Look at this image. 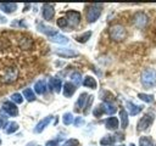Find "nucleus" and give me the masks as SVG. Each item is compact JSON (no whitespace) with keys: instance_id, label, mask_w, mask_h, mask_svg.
Here are the masks:
<instances>
[{"instance_id":"nucleus-41","label":"nucleus","mask_w":156,"mask_h":146,"mask_svg":"<svg viewBox=\"0 0 156 146\" xmlns=\"http://www.w3.org/2000/svg\"><path fill=\"white\" fill-rule=\"evenodd\" d=\"M119 146H124V145H119Z\"/></svg>"},{"instance_id":"nucleus-42","label":"nucleus","mask_w":156,"mask_h":146,"mask_svg":"<svg viewBox=\"0 0 156 146\" xmlns=\"http://www.w3.org/2000/svg\"><path fill=\"white\" fill-rule=\"evenodd\" d=\"M0 144H1V139H0Z\"/></svg>"},{"instance_id":"nucleus-5","label":"nucleus","mask_w":156,"mask_h":146,"mask_svg":"<svg viewBox=\"0 0 156 146\" xmlns=\"http://www.w3.org/2000/svg\"><path fill=\"white\" fill-rule=\"evenodd\" d=\"M154 122V114L152 113H146L139 122H138V130L143 131V130H147L151 124Z\"/></svg>"},{"instance_id":"nucleus-43","label":"nucleus","mask_w":156,"mask_h":146,"mask_svg":"<svg viewBox=\"0 0 156 146\" xmlns=\"http://www.w3.org/2000/svg\"><path fill=\"white\" fill-rule=\"evenodd\" d=\"M155 146H156V145H155Z\"/></svg>"},{"instance_id":"nucleus-9","label":"nucleus","mask_w":156,"mask_h":146,"mask_svg":"<svg viewBox=\"0 0 156 146\" xmlns=\"http://www.w3.org/2000/svg\"><path fill=\"white\" fill-rule=\"evenodd\" d=\"M54 16H55L54 5L52 4H44V6H43V17L46 21H50V19L54 18Z\"/></svg>"},{"instance_id":"nucleus-39","label":"nucleus","mask_w":156,"mask_h":146,"mask_svg":"<svg viewBox=\"0 0 156 146\" xmlns=\"http://www.w3.org/2000/svg\"><path fill=\"white\" fill-rule=\"evenodd\" d=\"M45 146H58V142L56 140H49Z\"/></svg>"},{"instance_id":"nucleus-20","label":"nucleus","mask_w":156,"mask_h":146,"mask_svg":"<svg viewBox=\"0 0 156 146\" xmlns=\"http://www.w3.org/2000/svg\"><path fill=\"white\" fill-rule=\"evenodd\" d=\"M83 85H84V86H87V88H90V89H95V88H96V85H98V83H96L95 78H93V77L88 75V77H85V78H84V80H83Z\"/></svg>"},{"instance_id":"nucleus-19","label":"nucleus","mask_w":156,"mask_h":146,"mask_svg":"<svg viewBox=\"0 0 156 146\" xmlns=\"http://www.w3.org/2000/svg\"><path fill=\"white\" fill-rule=\"evenodd\" d=\"M101 106H102V108H104V112L107 113V114H113V113L117 111V107H116L112 102H106V101H105Z\"/></svg>"},{"instance_id":"nucleus-11","label":"nucleus","mask_w":156,"mask_h":146,"mask_svg":"<svg viewBox=\"0 0 156 146\" xmlns=\"http://www.w3.org/2000/svg\"><path fill=\"white\" fill-rule=\"evenodd\" d=\"M56 55L61 56V57H74V56H78V52L72 50V49H57L55 51Z\"/></svg>"},{"instance_id":"nucleus-2","label":"nucleus","mask_w":156,"mask_h":146,"mask_svg":"<svg viewBox=\"0 0 156 146\" xmlns=\"http://www.w3.org/2000/svg\"><path fill=\"white\" fill-rule=\"evenodd\" d=\"M108 33H110V38L112 40H115V41H122L127 35L126 28L123 26H121V24H113L110 28Z\"/></svg>"},{"instance_id":"nucleus-40","label":"nucleus","mask_w":156,"mask_h":146,"mask_svg":"<svg viewBox=\"0 0 156 146\" xmlns=\"http://www.w3.org/2000/svg\"><path fill=\"white\" fill-rule=\"evenodd\" d=\"M129 146H135V145H134V144H130V145H129Z\"/></svg>"},{"instance_id":"nucleus-3","label":"nucleus","mask_w":156,"mask_h":146,"mask_svg":"<svg viewBox=\"0 0 156 146\" xmlns=\"http://www.w3.org/2000/svg\"><path fill=\"white\" fill-rule=\"evenodd\" d=\"M101 4H91L87 7V19L89 23L95 22L101 15Z\"/></svg>"},{"instance_id":"nucleus-10","label":"nucleus","mask_w":156,"mask_h":146,"mask_svg":"<svg viewBox=\"0 0 156 146\" xmlns=\"http://www.w3.org/2000/svg\"><path fill=\"white\" fill-rule=\"evenodd\" d=\"M51 120H52V116H48V117H45L44 119H41V120L37 124V127L34 128V133H37V134H38V133H41V131L49 125V123H50Z\"/></svg>"},{"instance_id":"nucleus-4","label":"nucleus","mask_w":156,"mask_h":146,"mask_svg":"<svg viewBox=\"0 0 156 146\" xmlns=\"http://www.w3.org/2000/svg\"><path fill=\"white\" fill-rule=\"evenodd\" d=\"M133 24H134L136 28H139V29L144 28V27L147 24V16H146L143 11L135 12L134 16H133Z\"/></svg>"},{"instance_id":"nucleus-25","label":"nucleus","mask_w":156,"mask_h":146,"mask_svg":"<svg viewBox=\"0 0 156 146\" xmlns=\"http://www.w3.org/2000/svg\"><path fill=\"white\" fill-rule=\"evenodd\" d=\"M139 145L140 146H155L152 139L149 137V136H141L139 139Z\"/></svg>"},{"instance_id":"nucleus-38","label":"nucleus","mask_w":156,"mask_h":146,"mask_svg":"<svg viewBox=\"0 0 156 146\" xmlns=\"http://www.w3.org/2000/svg\"><path fill=\"white\" fill-rule=\"evenodd\" d=\"M6 124H7V118L4 117V116H1L0 117V128H4Z\"/></svg>"},{"instance_id":"nucleus-28","label":"nucleus","mask_w":156,"mask_h":146,"mask_svg":"<svg viewBox=\"0 0 156 146\" xmlns=\"http://www.w3.org/2000/svg\"><path fill=\"white\" fill-rule=\"evenodd\" d=\"M138 97L144 101V102H152L154 101V95H150V94H144V92H139L138 94Z\"/></svg>"},{"instance_id":"nucleus-21","label":"nucleus","mask_w":156,"mask_h":146,"mask_svg":"<svg viewBox=\"0 0 156 146\" xmlns=\"http://www.w3.org/2000/svg\"><path fill=\"white\" fill-rule=\"evenodd\" d=\"M34 90H35V92L39 94V95L44 94L45 90H46V83H45V80H39V82H37L35 85H34Z\"/></svg>"},{"instance_id":"nucleus-23","label":"nucleus","mask_w":156,"mask_h":146,"mask_svg":"<svg viewBox=\"0 0 156 146\" xmlns=\"http://www.w3.org/2000/svg\"><path fill=\"white\" fill-rule=\"evenodd\" d=\"M50 40L54 41V43H58V44H67L68 43V39L62 34H56V35L51 36Z\"/></svg>"},{"instance_id":"nucleus-37","label":"nucleus","mask_w":156,"mask_h":146,"mask_svg":"<svg viewBox=\"0 0 156 146\" xmlns=\"http://www.w3.org/2000/svg\"><path fill=\"white\" fill-rule=\"evenodd\" d=\"M73 123H74V125H76V127H80V125H83V124H84V119H83L82 117H77V118L74 119V122H73Z\"/></svg>"},{"instance_id":"nucleus-6","label":"nucleus","mask_w":156,"mask_h":146,"mask_svg":"<svg viewBox=\"0 0 156 146\" xmlns=\"http://www.w3.org/2000/svg\"><path fill=\"white\" fill-rule=\"evenodd\" d=\"M66 19H67L69 27H76V26H78V23L80 21V13L78 11H73V10L67 11L66 12Z\"/></svg>"},{"instance_id":"nucleus-8","label":"nucleus","mask_w":156,"mask_h":146,"mask_svg":"<svg viewBox=\"0 0 156 146\" xmlns=\"http://www.w3.org/2000/svg\"><path fill=\"white\" fill-rule=\"evenodd\" d=\"M38 30H39V32H41V33H44V34H46L49 38H51V36H54V35L58 34L56 29H54V28H52V27H50V26H46V24H45V23H43V22L38 23Z\"/></svg>"},{"instance_id":"nucleus-7","label":"nucleus","mask_w":156,"mask_h":146,"mask_svg":"<svg viewBox=\"0 0 156 146\" xmlns=\"http://www.w3.org/2000/svg\"><path fill=\"white\" fill-rule=\"evenodd\" d=\"M2 111L6 112L9 116L11 117H16L18 114V108L16 107V105L11 101H5L2 105Z\"/></svg>"},{"instance_id":"nucleus-22","label":"nucleus","mask_w":156,"mask_h":146,"mask_svg":"<svg viewBox=\"0 0 156 146\" xmlns=\"http://www.w3.org/2000/svg\"><path fill=\"white\" fill-rule=\"evenodd\" d=\"M119 117H121V125L122 128H127L128 127V113L126 109H121L119 111Z\"/></svg>"},{"instance_id":"nucleus-33","label":"nucleus","mask_w":156,"mask_h":146,"mask_svg":"<svg viewBox=\"0 0 156 146\" xmlns=\"http://www.w3.org/2000/svg\"><path fill=\"white\" fill-rule=\"evenodd\" d=\"M57 26L61 27V28H66V27L68 26V22H67V19H66V17H60V18L57 19Z\"/></svg>"},{"instance_id":"nucleus-13","label":"nucleus","mask_w":156,"mask_h":146,"mask_svg":"<svg viewBox=\"0 0 156 146\" xmlns=\"http://www.w3.org/2000/svg\"><path fill=\"white\" fill-rule=\"evenodd\" d=\"M49 86L51 90H54L55 92H60L61 88H62V83L58 78H50L49 80Z\"/></svg>"},{"instance_id":"nucleus-12","label":"nucleus","mask_w":156,"mask_h":146,"mask_svg":"<svg viewBox=\"0 0 156 146\" xmlns=\"http://www.w3.org/2000/svg\"><path fill=\"white\" fill-rule=\"evenodd\" d=\"M17 78V71L15 68H9L7 72L4 74L2 77V82L5 83H10V82H13L15 79Z\"/></svg>"},{"instance_id":"nucleus-34","label":"nucleus","mask_w":156,"mask_h":146,"mask_svg":"<svg viewBox=\"0 0 156 146\" xmlns=\"http://www.w3.org/2000/svg\"><path fill=\"white\" fill-rule=\"evenodd\" d=\"M62 146H79V141L77 139H69Z\"/></svg>"},{"instance_id":"nucleus-1","label":"nucleus","mask_w":156,"mask_h":146,"mask_svg":"<svg viewBox=\"0 0 156 146\" xmlns=\"http://www.w3.org/2000/svg\"><path fill=\"white\" fill-rule=\"evenodd\" d=\"M141 84L147 89L156 85V69L155 68L149 67V68L143 71V73H141Z\"/></svg>"},{"instance_id":"nucleus-27","label":"nucleus","mask_w":156,"mask_h":146,"mask_svg":"<svg viewBox=\"0 0 156 146\" xmlns=\"http://www.w3.org/2000/svg\"><path fill=\"white\" fill-rule=\"evenodd\" d=\"M23 96H24L28 101H30V102L35 100V95H34V92H33L32 89H24V90H23Z\"/></svg>"},{"instance_id":"nucleus-31","label":"nucleus","mask_w":156,"mask_h":146,"mask_svg":"<svg viewBox=\"0 0 156 146\" xmlns=\"http://www.w3.org/2000/svg\"><path fill=\"white\" fill-rule=\"evenodd\" d=\"M62 120H63V124H65V125H69L71 123L74 122V120H73V116H72V113H69V112H67V113L63 114Z\"/></svg>"},{"instance_id":"nucleus-24","label":"nucleus","mask_w":156,"mask_h":146,"mask_svg":"<svg viewBox=\"0 0 156 146\" xmlns=\"http://www.w3.org/2000/svg\"><path fill=\"white\" fill-rule=\"evenodd\" d=\"M17 129H18V124H17L16 122H10V123H7V125H6V128H5V133H6V134H12V133H15Z\"/></svg>"},{"instance_id":"nucleus-29","label":"nucleus","mask_w":156,"mask_h":146,"mask_svg":"<svg viewBox=\"0 0 156 146\" xmlns=\"http://www.w3.org/2000/svg\"><path fill=\"white\" fill-rule=\"evenodd\" d=\"M91 36V32L89 30V32H85V33H83L82 35H78L77 38H76V40L78 41V43H85V41H88V39Z\"/></svg>"},{"instance_id":"nucleus-26","label":"nucleus","mask_w":156,"mask_h":146,"mask_svg":"<svg viewBox=\"0 0 156 146\" xmlns=\"http://www.w3.org/2000/svg\"><path fill=\"white\" fill-rule=\"evenodd\" d=\"M116 141V139L111 135H107V136H104L101 140H100V144L104 145V146H108V145H112L113 142Z\"/></svg>"},{"instance_id":"nucleus-30","label":"nucleus","mask_w":156,"mask_h":146,"mask_svg":"<svg viewBox=\"0 0 156 146\" xmlns=\"http://www.w3.org/2000/svg\"><path fill=\"white\" fill-rule=\"evenodd\" d=\"M71 78H72V80L74 82V85H76V86L79 85V84L82 83V74H80L79 72H74V73H72Z\"/></svg>"},{"instance_id":"nucleus-15","label":"nucleus","mask_w":156,"mask_h":146,"mask_svg":"<svg viewBox=\"0 0 156 146\" xmlns=\"http://www.w3.org/2000/svg\"><path fill=\"white\" fill-rule=\"evenodd\" d=\"M126 105H127V108H128V111H129V114H132V116H136V114L143 109L141 106L135 105V103H133V102H130V101H127Z\"/></svg>"},{"instance_id":"nucleus-36","label":"nucleus","mask_w":156,"mask_h":146,"mask_svg":"<svg viewBox=\"0 0 156 146\" xmlns=\"http://www.w3.org/2000/svg\"><path fill=\"white\" fill-rule=\"evenodd\" d=\"M93 99H94V96H93V95H89L88 101H87V103H85V109H84V113H88L89 107H90V105H91V102H93Z\"/></svg>"},{"instance_id":"nucleus-16","label":"nucleus","mask_w":156,"mask_h":146,"mask_svg":"<svg viewBox=\"0 0 156 146\" xmlns=\"http://www.w3.org/2000/svg\"><path fill=\"white\" fill-rule=\"evenodd\" d=\"M16 9H17V4H15V2H1L0 4V10L6 13H11Z\"/></svg>"},{"instance_id":"nucleus-18","label":"nucleus","mask_w":156,"mask_h":146,"mask_svg":"<svg viewBox=\"0 0 156 146\" xmlns=\"http://www.w3.org/2000/svg\"><path fill=\"white\" fill-rule=\"evenodd\" d=\"M88 94H85V92H83V94H80V96L78 97V101H77V103H76V109L78 111V109H80L82 107H85V103H87V101H88Z\"/></svg>"},{"instance_id":"nucleus-35","label":"nucleus","mask_w":156,"mask_h":146,"mask_svg":"<svg viewBox=\"0 0 156 146\" xmlns=\"http://www.w3.org/2000/svg\"><path fill=\"white\" fill-rule=\"evenodd\" d=\"M93 113H94V116H95V117H100V116L104 113V108H102V106L100 105V106L95 107V108H94V111H93Z\"/></svg>"},{"instance_id":"nucleus-17","label":"nucleus","mask_w":156,"mask_h":146,"mask_svg":"<svg viewBox=\"0 0 156 146\" xmlns=\"http://www.w3.org/2000/svg\"><path fill=\"white\" fill-rule=\"evenodd\" d=\"M118 119L116 118V117H110V118H107L106 120H105V125H106V128L107 129H110V130H116L117 128H118Z\"/></svg>"},{"instance_id":"nucleus-14","label":"nucleus","mask_w":156,"mask_h":146,"mask_svg":"<svg viewBox=\"0 0 156 146\" xmlns=\"http://www.w3.org/2000/svg\"><path fill=\"white\" fill-rule=\"evenodd\" d=\"M74 91H76V85L74 84H72L69 82L63 84V95L66 97H71L74 94Z\"/></svg>"},{"instance_id":"nucleus-32","label":"nucleus","mask_w":156,"mask_h":146,"mask_svg":"<svg viewBox=\"0 0 156 146\" xmlns=\"http://www.w3.org/2000/svg\"><path fill=\"white\" fill-rule=\"evenodd\" d=\"M11 100H12L13 102H16V103H22V102H23V97H22V95L18 94V92L12 94V95H11Z\"/></svg>"}]
</instances>
